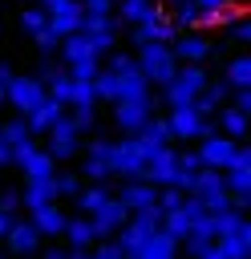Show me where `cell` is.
<instances>
[{
  "label": "cell",
  "instance_id": "cell-21",
  "mask_svg": "<svg viewBox=\"0 0 251 259\" xmlns=\"http://www.w3.org/2000/svg\"><path fill=\"white\" fill-rule=\"evenodd\" d=\"M219 113V134H227V138H247V113L243 109H235V105H219L215 109Z\"/></svg>",
  "mask_w": 251,
  "mask_h": 259
},
{
  "label": "cell",
  "instance_id": "cell-13",
  "mask_svg": "<svg viewBox=\"0 0 251 259\" xmlns=\"http://www.w3.org/2000/svg\"><path fill=\"white\" fill-rule=\"evenodd\" d=\"M4 243H8V251H16V255H28V251H36L40 247V231L32 227V223H8V231H4Z\"/></svg>",
  "mask_w": 251,
  "mask_h": 259
},
{
  "label": "cell",
  "instance_id": "cell-9",
  "mask_svg": "<svg viewBox=\"0 0 251 259\" xmlns=\"http://www.w3.org/2000/svg\"><path fill=\"white\" fill-rule=\"evenodd\" d=\"M231 154H235V138H227V134H219V130H211V134H202V150H198V158H202V166H215V170H227V162H231Z\"/></svg>",
  "mask_w": 251,
  "mask_h": 259
},
{
  "label": "cell",
  "instance_id": "cell-17",
  "mask_svg": "<svg viewBox=\"0 0 251 259\" xmlns=\"http://www.w3.org/2000/svg\"><path fill=\"white\" fill-rule=\"evenodd\" d=\"M45 202H57V182H53V174H49V178H28V186H24V194H20V206H28V210H36V206H45Z\"/></svg>",
  "mask_w": 251,
  "mask_h": 259
},
{
  "label": "cell",
  "instance_id": "cell-18",
  "mask_svg": "<svg viewBox=\"0 0 251 259\" xmlns=\"http://www.w3.org/2000/svg\"><path fill=\"white\" fill-rule=\"evenodd\" d=\"M117 198H121L130 210H138V206H146V202H154V198H158V186H154V182H146V178H126Z\"/></svg>",
  "mask_w": 251,
  "mask_h": 259
},
{
  "label": "cell",
  "instance_id": "cell-53",
  "mask_svg": "<svg viewBox=\"0 0 251 259\" xmlns=\"http://www.w3.org/2000/svg\"><path fill=\"white\" fill-rule=\"evenodd\" d=\"M0 166H8V142H0Z\"/></svg>",
  "mask_w": 251,
  "mask_h": 259
},
{
  "label": "cell",
  "instance_id": "cell-8",
  "mask_svg": "<svg viewBox=\"0 0 251 259\" xmlns=\"http://www.w3.org/2000/svg\"><path fill=\"white\" fill-rule=\"evenodd\" d=\"M150 113H154V101L150 97H117L113 101V121L121 125V134H134Z\"/></svg>",
  "mask_w": 251,
  "mask_h": 259
},
{
  "label": "cell",
  "instance_id": "cell-38",
  "mask_svg": "<svg viewBox=\"0 0 251 259\" xmlns=\"http://www.w3.org/2000/svg\"><path fill=\"white\" fill-rule=\"evenodd\" d=\"M85 36H89V45L97 49V57H105V53H113V49H117V36H113V28H109V32H85Z\"/></svg>",
  "mask_w": 251,
  "mask_h": 259
},
{
  "label": "cell",
  "instance_id": "cell-28",
  "mask_svg": "<svg viewBox=\"0 0 251 259\" xmlns=\"http://www.w3.org/2000/svg\"><path fill=\"white\" fill-rule=\"evenodd\" d=\"M77 28H81V32H109V28H113V16H109V12H89V8H85Z\"/></svg>",
  "mask_w": 251,
  "mask_h": 259
},
{
  "label": "cell",
  "instance_id": "cell-10",
  "mask_svg": "<svg viewBox=\"0 0 251 259\" xmlns=\"http://www.w3.org/2000/svg\"><path fill=\"white\" fill-rule=\"evenodd\" d=\"M126 219H130V206H126L121 198H113V194H109V198H105V202H101V206L89 214V223H93L97 239H101V235H113V231H117Z\"/></svg>",
  "mask_w": 251,
  "mask_h": 259
},
{
  "label": "cell",
  "instance_id": "cell-44",
  "mask_svg": "<svg viewBox=\"0 0 251 259\" xmlns=\"http://www.w3.org/2000/svg\"><path fill=\"white\" fill-rule=\"evenodd\" d=\"M101 239H105V235H101ZM93 243H97V239H93ZM97 255H101V259H121V243H117V239H105V243H97Z\"/></svg>",
  "mask_w": 251,
  "mask_h": 259
},
{
  "label": "cell",
  "instance_id": "cell-16",
  "mask_svg": "<svg viewBox=\"0 0 251 259\" xmlns=\"http://www.w3.org/2000/svg\"><path fill=\"white\" fill-rule=\"evenodd\" d=\"M81 0H69L65 8H57V12H49V32L61 40V36H69V32H77V24H81Z\"/></svg>",
  "mask_w": 251,
  "mask_h": 259
},
{
  "label": "cell",
  "instance_id": "cell-19",
  "mask_svg": "<svg viewBox=\"0 0 251 259\" xmlns=\"http://www.w3.org/2000/svg\"><path fill=\"white\" fill-rule=\"evenodd\" d=\"M32 227H36L40 235L57 239V235L65 231V214H61V206H57V202H45V206H36V210H32Z\"/></svg>",
  "mask_w": 251,
  "mask_h": 259
},
{
  "label": "cell",
  "instance_id": "cell-42",
  "mask_svg": "<svg viewBox=\"0 0 251 259\" xmlns=\"http://www.w3.org/2000/svg\"><path fill=\"white\" fill-rule=\"evenodd\" d=\"M231 166H235V170H251V150L235 142V154H231V162H227V170H231Z\"/></svg>",
  "mask_w": 251,
  "mask_h": 259
},
{
  "label": "cell",
  "instance_id": "cell-50",
  "mask_svg": "<svg viewBox=\"0 0 251 259\" xmlns=\"http://www.w3.org/2000/svg\"><path fill=\"white\" fill-rule=\"evenodd\" d=\"M45 255H49V259H69V247H49Z\"/></svg>",
  "mask_w": 251,
  "mask_h": 259
},
{
  "label": "cell",
  "instance_id": "cell-36",
  "mask_svg": "<svg viewBox=\"0 0 251 259\" xmlns=\"http://www.w3.org/2000/svg\"><path fill=\"white\" fill-rule=\"evenodd\" d=\"M69 121L77 125V134L93 130V121H97V105H73V117H69Z\"/></svg>",
  "mask_w": 251,
  "mask_h": 259
},
{
  "label": "cell",
  "instance_id": "cell-3",
  "mask_svg": "<svg viewBox=\"0 0 251 259\" xmlns=\"http://www.w3.org/2000/svg\"><path fill=\"white\" fill-rule=\"evenodd\" d=\"M166 125H170V138H202V134L219 130V125H211V121H206L190 101H186V105H170Z\"/></svg>",
  "mask_w": 251,
  "mask_h": 259
},
{
  "label": "cell",
  "instance_id": "cell-52",
  "mask_svg": "<svg viewBox=\"0 0 251 259\" xmlns=\"http://www.w3.org/2000/svg\"><path fill=\"white\" fill-rule=\"evenodd\" d=\"M8 223H12V214H4V210H0V239H4V231H8Z\"/></svg>",
  "mask_w": 251,
  "mask_h": 259
},
{
  "label": "cell",
  "instance_id": "cell-54",
  "mask_svg": "<svg viewBox=\"0 0 251 259\" xmlns=\"http://www.w3.org/2000/svg\"><path fill=\"white\" fill-rule=\"evenodd\" d=\"M194 4H198V8H219L223 0H194Z\"/></svg>",
  "mask_w": 251,
  "mask_h": 259
},
{
  "label": "cell",
  "instance_id": "cell-34",
  "mask_svg": "<svg viewBox=\"0 0 251 259\" xmlns=\"http://www.w3.org/2000/svg\"><path fill=\"white\" fill-rule=\"evenodd\" d=\"M227 81H231V85H251V61H247V57H235V61L227 65Z\"/></svg>",
  "mask_w": 251,
  "mask_h": 259
},
{
  "label": "cell",
  "instance_id": "cell-4",
  "mask_svg": "<svg viewBox=\"0 0 251 259\" xmlns=\"http://www.w3.org/2000/svg\"><path fill=\"white\" fill-rule=\"evenodd\" d=\"M49 93H45V81H36V77H16L12 73V81H8V93H4V105H12L16 113H28L36 101H45Z\"/></svg>",
  "mask_w": 251,
  "mask_h": 259
},
{
  "label": "cell",
  "instance_id": "cell-49",
  "mask_svg": "<svg viewBox=\"0 0 251 259\" xmlns=\"http://www.w3.org/2000/svg\"><path fill=\"white\" fill-rule=\"evenodd\" d=\"M53 73H57V65H53V61H40V69H36V81H49Z\"/></svg>",
  "mask_w": 251,
  "mask_h": 259
},
{
  "label": "cell",
  "instance_id": "cell-2",
  "mask_svg": "<svg viewBox=\"0 0 251 259\" xmlns=\"http://www.w3.org/2000/svg\"><path fill=\"white\" fill-rule=\"evenodd\" d=\"M202 85H206V69H202V61H182V65L174 69V77L162 85V97H166V105H186Z\"/></svg>",
  "mask_w": 251,
  "mask_h": 259
},
{
  "label": "cell",
  "instance_id": "cell-7",
  "mask_svg": "<svg viewBox=\"0 0 251 259\" xmlns=\"http://www.w3.org/2000/svg\"><path fill=\"white\" fill-rule=\"evenodd\" d=\"M182 28L174 24V20H162V12H150V16H142V20H134V28H130V40L134 45H146V40H174Z\"/></svg>",
  "mask_w": 251,
  "mask_h": 259
},
{
  "label": "cell",
  "instance_id": "cell-23",
  "mask_svg": "<svg viewBox=\"0 0 251 259\" xmlns=\"http://www.w3.org/2000/svg\"><path fill=\"white\" fill-rule=\"evenodd\" d=\"M61 235L69 239V247H89V243L97 239V231H93L89 214H81V219H65V231H61Z\"/></svg>",
  "mask_w": 251,
  "mask_h": 259
},
{
  "label": "cell",
  "instance_id": "cell-14",
  "mask_svg": "<svg viewBox=\"0 0 251 259\" xmlns=\"http://www.w3.org/2000/svg\"><path fill=\"white\" fill-rule=\"evenodd\" d=\"M247 255H251V231L215 235V243H211V259H247Z\"/></svg>",
  "mask_w": 251,
  "mask_h": 259
},
{
  "label": "cell",
  "instance_id": "cell-15",
  "mask_svg": "<svg viewBox=\"0 0 251 259\" xmlns=\"http://www.w3.org/2000/svg\"><path fill=\"white\" fill-rule=\"evenodd\" d=\"M61 113H65V101L45 97V101H36V105L24 113V121H28V130H32V134H45V130H49V125H53Z\"/></svg>",
  "mask_w": 251,
  "mask_h": 259
},
{
  "label": "cell",
  "instance_id": "cell-33",
  "mask_svg": "<svg viewBox=\"0 0 251 259\" xmlns=\"http://www.w3.org/2000/svg\"><path fill=\"white\" fill-rule=\"evenodd\" d=\"M223 182H227L231 194H251V170H235V166H231V170L223 174Z\"/></svg>",
  "mask_w": 251,
  "mask_h": 259
},
{
  "label": "cell",
  "instance_id": "cell-12",
  "mask_svg": "<svg viewBox=\"0 0 251 259\" xmlns=\"http://www.w3.org/2000/svg\"><path fill=\"white\" fill-rule=\"evenodd\" d=\"M174 255H178V239L166 235L162 227H154L138 247V259H174Z\"/></svg>",
  "mask_w": 251,
  "mask_h": 259
},
{
  "label": "cell",
  "instance_id": "cell-20",
  "mask_svg": "<svg viewBox=\"0 0 251 259\" xmlns=\"http://www.w3.org/2000/svg\"><path fill=\"white\" fill-rule=\"evenodd\" d=\"M20 170H24V178H49L53 170H57V158L49 154V150H28L24 154V162H20Z\"/></svg>",
  "mask_w": 251,
  "mask_h": 259
},
{
  "label": "cell",
  "instance_id": "cell-37",
  "mask_svg": "<svg viewBox=\"0 0 251 259\" xmlns=\"http://www.w3.org/2000/svg\"><path fill=\"white\" fill-rule=\"evenodd\" d=\"M81 174L89 178V182H105L113 170H109V162L105 158H85V166H81Z\"/></svg>",
  "mask_w": 251,
  "mask_h": 259
},
{
  "label": "cell",
  "instance_id": "cell-47",
  "mask_svg": "<svg viewBox=\"0 0 251 259\" xmlns=\"http://www.w3.org/2000/svg\"><path fill=\"white\" fill-rule=\"evenodd\" d=\"M8 81H12V65H0V105H4V93H8Z\"/></svg>",
  "mask_w": 251,
  "mask_h": 259
},
{
  "label": "cell",
  "instance_id": "cell-45",
  "mask_svg": "<svg viewBox=\"0 0 251 259\" xmlns=\"http://www.w3.org/2000/svg\"><path fill=\"white\" fill-rule=\"evenodd\" d=\"M0 210L4 214H16L20 210V190H0Z\"/></svg>",
  "mask_w": 251,
  "mask_h": 259
},
{
  "label": "cell",
  "instance_id": "cell-32",
  "mask_svg": "<svg viewBox=\"0 0 251 259\" xmlns=\"http://www.w3.org/2000/svg\"><path fill=\"white\" fill-rule=\"evenodd\" d=\"M45 24H49V12H45V8H20V28H24V32L36 36Z\"/></svg>",
  "mask_w": 251,
  "mask_h": 259
},
{
  "label": "cell",
  "instance_id": "cell-25",
  "mask_svg": "<svg viewBox=\"0 0 251 259\" xmlns=\"http://www.w3.org/2000/svg\"><path fill=\"white\" fill-rule=\"evenodd\" d=\"M89 81H93L97 101H117V73H113V69H97Z\"/></svg>",
  "mask_w": 251,
  "mask_h": 259
},
{
  "label": "cell",
  "instance_id": "cell-51",
  "mask_svg": "<svg viewBox=\"0 0 251 259\" xmlns=\"http://www.w3.org/2000/svg\"><path fill=\"white\" fill-rule=\"evenodd\" d=\"M65 4H69V0H40V8H45V12H57V8H65Z\"/></svg>",
  "mask_w": 251,
  "mask_h": 259
},
{
  "label": "cell",
  "instance_id": "cell-39",
  "mask_svg": "<svg viewBox=\"0 0 251 259\" xmlns=\"http://www.w3.org/2000/svg\"><path fill=\"white\" fill-rule=\"evenodd\" d=\"M97 69H101V61H97V57H89V61H73V65H69V77H81V81H89Z\"/></svg>",
  "mask_w": 251,
  "mask_h": 259
},
{
  "label": "cell",
  "instance_id": "cell-40",
  "mask_svg": "<svg viewBox=\"0 0 251 259\" xmlns=\"http://www.w3.org/2000/svg\"><path fill=\"white\" fill-rule=\"evenodd\" d=\"M53 182H57V194H65V198H73V194L81 190V178H77V174H61V178L53 174Z\"/></svg>",
  "mask_w": 251,
  "mask_h": 259
},
{
  "label": "cell",
  "instance_id": "cell-43",
  "mask_svg": "<svg viewBox=\"0 0 251 259\" xmlns=\"http://www.w3.org/2000/svg\"><path fill=\"white\" fill-rule=\"evenodd\" d=\"M211 243H215V239H194V235H186V251L198 255V259H211Z\"/></svg>",
  "mask_w": 251,
  "mask_h": 259
},
{
  "label": "cell",
  "instance_id": "cell-29",
  "mask_svg": "<svg viewBox=\"0 0 251 259\" xmlns=\"http://www.w3.org/2000/svg\"><path fill=\"white\" fill-rule=\"evenodd\" d=\"M69 89H73V77H69V73H61V69L45 81V93H49V97H57V101H65V105H69Z\"/></svg>",
  "mask_w": 251,
  "mask_h": 259
},
{
  "label": "cell",
  "instance_id": "cell-30",
  "mask_svg": "<svg viewBox=\"0 0 251 259\" xmlns=\"http://www.w3.org/2000/svg\"><path fill=\"white\" fill-rule=\"evenodd\" d=\"M150 12H162L154 0H121V20H142V16H150Z\"/></svg>",
  "mask_w": 251,
  "mask_h": 259
},
{
  "label": "cell",
  "instance_id": "cell-41",
  "mask_svg": "<svg viewBox=\"0 0 251 259\" xmlns=\"http://www.w3.org/2000/svg\"><path fill=\"white\" fill-rule=\"evenodd\" d=\"M227 28H231V45H247V40H251V24H247L243 16H239V20H231Z\"/></svg>",
  "mask_w": 251,
  "mask_h": 259
},
{
  "label": "cell",
  "instance_id": "cell-46",
  "mask_svg": "<svg viewBox=\"0 0 251 259\" xmlns=\"http://www.w3.org/2000/svg\"><path fill=\"white\" fill-rule=\"evenodd\" d=\"M109 146H113L109 138H89V158H105L109 162Z\"/></svg>",
  "mask_w": 251,
  "mask_h": 259
},
{
  "label": "cell",
  "instance_id": "cell-35",
  "mask_svg": "<svg viewBox=\"0 0 251 259\" xmlns=\"http://www.w3.org/2000/svg\"><path fill=\"white\" fill-rule=\"evenodd\" d=\"M194 16H198L194 0H174V24L178 28H194Z\"/></svg>",
  "mask_w": 251,
  "mask_h": 259
},
{
  "label": "cell",
  "instance_id": "cell-26",
  "mask_svg": "<svg viewBox=\"0 0 251 259\" xmlns=\"http://www.w3.org/2000/svg\"><path fill=\"white\" fill-rule=\"evenodd\" d=\"M73 198H77V206H81V214H93V210H97V206H101V202L109 198V186H105V182H93L89 190H77Z\"/></svg>",
  "mask_w": 251,
  "mask_h": 259
},
{
  "label": "cell",
  "instance_id": "cell-6",
  "mask_svg": "<svg viewBox=\"0 0 251 259\" xmlns=\"http://www.w3.org/2000/svg\"><path fill=\"white\" fill-rule=\"evenodd\" d=\"M45 134H49V154H53L57 162H65V158H73V154L81 150V134H77V125H73L65 113H61Z\"/></svg>",
  "mask_w": 251,
  "mask_h": 259
},
{
  "label": "cell",
  "instance_id": "cell-1",
  "mask_svg": "<svg viewBox=\"0 0 251 259\" xmlns=\"http://www.w3.org/2000/svg\"><path fill=\"white\" fill-rule=\"evenodd\" d=\"M138 69H142V77L150 81V85H166L170 77H174V69H178V57H174V49L166 45V40H146V45H138Z\"/></svg>",
  "mask_w": 251,
  "mask_h": 259
},
{
  "label": "cell",
  "instance_id": "cell-27",
  "mask_svg": "<svg viewBox=\"0 0 251 259\" xmlns=\"http://www.w3.org/2000/svg\"><path fill=\"white\" fill-rule=\"evenodd\" d=\"M24 138H32V130H28L24 113H20V117H12V121H0V142L16 146V142H24Z\"/></svg>",
  "mask_w": 251,
  "mask_h": 259
},
{
  "label": "cell",
  "instance_id": "cell-48",
  "mask_svg": "<svg viewBox=\"0 0 251 259\" xmlns=\"http://www.w3.org/2000/svg\"><path fill=\"white\" fill-rule=\"evenodd\" d=\"M81 8H89V12H109L113 0H81Z\"/></svg>",
  "mask_w": 251,
  "mask_h": 259
},
{
  "label": "cell",
  "instance_id": "cell-24",
  "mask_svg": "<svg viewBox=\"0 0 251 259\" xmlns=\"http://www.w3.org/2000/svg\"><path fill=\"white\" fill-rule=\"evenodd\" d=\"M117 97H150V81L142 77V69L117 73Z\"/></svg>",
  "mask_w": 251,
  "mask_h": 259
},
{
  "label": "cell",
  "instance_id": "cell-11",
  "mask_svg": "<svg viewBox=\"0 0 251 259\" xmlns=\"http://www.w3.org/2000/svg\"><path fill=\"white\" fill-rule=\"evenodd\" d=\"M170 49H174L178 61H206V57H211V40H206L198 28H186V36L178 32V36L170 40Z\"/></svg>",
  "mask_w": 251,
  "mask_h": 259
},
{
  "label": "cell",
  "instance_id": "cell-31",
  "mask_svg": "<svg viewBox=\"0 0 251 259\" xmlns=\"http://www.w3.org/2000/svg\"><path fill=\"white\" fill-rule=\"evenodd\" d=\"M69 105H97L93 81H81V77H73V89H69Z\"/></svg>",
  "mask_w": 251,
  "mask_h": 259
},
{
  "label": "cell",
  "instance_id": "cell-22",
  "mask_svg": "<svg viewBox=\"0 0 251 259\" xmlns=\"http://www.w3.org/2000/svg\"><path fill=\"white\" fill-rule=\"evenodd\" d=\"M198 170H202V158H198V150H182V154H178V174H174V186H178V190H190Z\"/></svg>",
  "mask_w": 251,
  "mask_h": 259
},
{
  "label": "cell",
  "instance_id": "cell-5",
  "mask_svg": "<svg viewBox=\"0 0 251 259\" xmlns=\"http://www.w3.org/2000/svg\"><path fill=\"white\" fill-rule=\"evenodd\" d=\"M142 166H146V158H142L134 138H121V142L109 146V170L117 178H142Z\"/></svg>",
  "mask_w": 251,
  "mask_h": 259
}]
</instances>
